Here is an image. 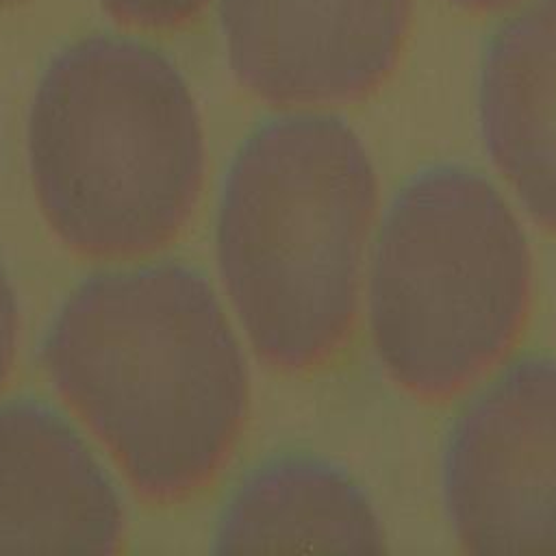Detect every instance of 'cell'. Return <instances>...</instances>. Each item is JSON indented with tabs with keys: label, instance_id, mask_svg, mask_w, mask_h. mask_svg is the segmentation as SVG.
<instances>
[{
	"label": "cell",
	"instance_id": "cell-10",
	"mask_svg": "<svg viewBox=\"0 0 556 556\" xmlns=\"http://www.w3.org/2000/svg\"><path fill=\"white\" fill-rule=\"evenodd\" d=\"M122 24L139 28H174L191 20L208 0H100Z\"/></svg>",
	"mask_w": 556,
	"mask_h": 556
},
{
	"label": "cell",
	"instance_id": "cell-13",
	"mask_svg": "<svg viewBox=\"0 0 556 556\" xmlns=\"http://www.w3.org/2000/svg\"><path fill=\"white\" fill-rule=\"evenodd\" d=\"M2 2H13V0H0V4H2Z\"/></svg>",
	"mask_w": 556,
	"mask_h": 556
},
{
	"label": "cell",
	"instance_id": "cell-8",
	"mask_svg": "<svg viewBox=\"0 0 556 556\" xmlns=\"http://www.w3.org/2000/svg\"><path fill=\"white\" fill-rule=\"evenodd\" d=\"M478 117L491 163L536 224L556 232V0H534L489 39Z\"/></svg>",
	"mask_w": 556,
	"mask_h": 556
},
{
	"label": "cell",
	"instance_id": "cell-5",
	"mask_svg": "<svg viewBox=\"0 0 556 556\" xmlns=\"http://www.w3.org/2000/svg\"><path fill=\"white\" fill-rule=\"evenodd\" d=\"M441 495L467 552L556 554V358H515L471 395L443 445Z\"/></svg>",
	"mask_w": 556,
	"mask_h": 556
},
{
	"label": "cell",
	"instance_id": "cell-4",
	"mask_svg": "<svg viewBox=\"0 0 556 556\" xmlns=\"http://www.w3.org/2000/svg\"><path fill=\"white\" fill-rule=\"evenodd\" d=\"M526 232L480 172L439 163L384 208L369 265L376 358L406 393L441 400L476 382L519 339L530 306Z\"/></svg>",
	"mask_w": 556,
	"mask_h": 556
},
{
	"label": "cell",
	"instance_id": "cell-7",
	"mask_svg": "<svg viewBox=\"0 0 556 556\" xmlns=\"http://www.w3.org/2000/svg\"><path fill=\"white\" fill-rule=\"evenodd\" d=\"M122 495L83 434L39 400L0 404V552H115Z\"/></svg>",
	"mask_w": 556,
	"mask_h": 556
},
{
	"label": "cell",
	"instance_id": "cell-11",
	"mask_svg": "<svg viewBox=\"0 0 556 556\" xmlns=\"http://www.w3.org/2000/svg\"><path fill=\"white\" fill-rule=\"evenodd\" d=\"M20 341V306L13 282L0 263V387L11 374Z\"/></svg>",
	"mask_w": 556,
	"mask_h": 556
},
{
	"label": "cell",
	"instance_id": "cell-1",
	"mask_svg": "<svg viewBox=\"0 0 556 556\" xmlns=\"http://www.w3.org/2000/svg\"><path fill=\"white\" fill-rule=\"evenodd\" d=\"M41 363L152 502H178L206 486L245 424L241 343L211 282L182 263L85 278L56 308Z\"/></svg>",
	"mask_w": 556,
	"mask_h": 556
},
{
	"label": "cell",
	"instance_id": "cell-12",
	"mask_svg": "<svg viewBox=\"0 0 556 556\" xmlns=\"http://www.w3.org/2000/svg\"><path fill=\"white\" fill-rule=\"evenodd\" d=\"M460 7H467V9H478V11H486V9H500V7H506L515 0H452Z\"/></svg>",
	"mask_w": 556,
	"mask_h": 556
},
{
	"label": "cell",
	"instance_id": "cell-2",
	"mask_svg": "<svg viewBox=\"0 0 556 556\" xmlns=\"http://www.w3.org/2000/svg\"><path fill=\"white\" fill-rule=\"evenodd\" d=\"M376 208V167L345 119L293 111L241 141L219 191L215 248L230 306L265 363L308 371L345 345Z\"/></svg>",
	"mask_w": 556,
	"mask_h": 556
},
{
	"label": "cell",
	"instance_id": "cell-9",
	"mask_svg": "<svg viewBox=\"0 0 556 556\" xmlns=\"http://www.w3.org/2000/svg\"><path fill=\"white\" fill-rule=\"evenodd\" d=\"M215 552H384L387 534L363 486L334 463L285 452L256 463L226 497Z\"/></svg>",
	"mask_w": 556,
	"mask_h": 556
},
{
	"label": "cell",
	"instance_id": "cell-6",
	"mask_svg": "<svg viewBox=\"0 0 556 556\" xmlns=\"http://www.w3.org/2000/svg\"><path fill=\"white\" fill-rule=\"evenodd\" d=\"M410 0H222L239 83L276 106H324L374 91L393 70Z\"/></svg>",
	"mask_w": 556,
	"mask_h": 556
},
{
	"label": "cell",
	"instance_id": "cell-3",
	"mask_svg": "<svg viewBox=\"0 0 556 556\" xmlns=\"http://www.w3.org/2000/svg\"><path fill=\"white\" fill-rule=\"evenodd\" d=\"M26 159L37 204L67 248L128 258L163 248L187 224L206 148L178 67L139 41L93 35L43 70Z\"/></svg>",
	"mask_w": 556,
	"mask_h": 556
}]
</instances>
